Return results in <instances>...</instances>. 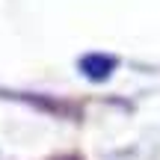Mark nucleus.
<instances>
[{
  "label": "nucleus",
  "mask_w": 160,
  "mask_h": 160,
  "mask_svg": "<svg viewBox=\"0 0 160 160\" xmlns=\"http://www.w3.org/2000/svg\"><path fill=\"white\" fill-rule=\"evenodd\" d=\"M113 68H116V59L107 53H89L80 59V71L92 80H104L107 74H113Z\"/></svg>",
  "instance_id": "f257e3e1"
}]
</instances>
